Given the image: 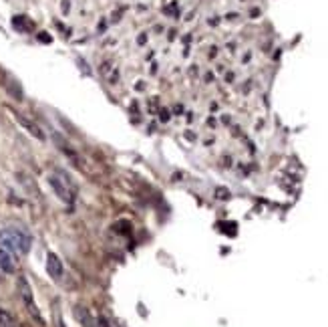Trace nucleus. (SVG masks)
<instances>
[{
	"instance_id": "obj_8",
	"label": "nucleus",
	"mask_w": 328,
	"mask_h": 327,
	"mask_svg": "<svg viewBox=\"0 0 328 327\" xmlns=\"http://www.w3.org/2000/svg\"><path fill=\"white\" fill-rule=\"evenodd\" d=\"M0 327H14V319L8 311H4L0 307Z\"/></svg>"
},
{
	"instance_id": "obj_7",
	"label": "nucleus",
	"mask_w": 328,
	"mask_h": 327,
	"mask_svg": "<svg viewBox=\"0 0 328 327\" xmlns=\"http://www.w3.org/2000/svg\"><path fill=\"white\" fill-rule=\"evenodd\" d=\"M75 317L79 319V323L83 327H97V319L91 315L89 309H85V307H75Z\"/></svg>"
},
{
	"instance_id": "obj_3",
	"label": "nucleus",
	"mask_w": 328,
	"mask_h": 327,
	"mask_svg": "<svg viewBox=\"0 0 328 327\" xmlns=\"http://www.w3.org/2000/svg\"><path fill=\"white\" fill-rule=\"evenodd\" d=\"M18 293H20V297H23V301H25V305H27L29 313H30L40 325H45V321H42V315H40V311H38V307H36V303H34L32 289H30V283L27 281V277H18Z\"/></svg>"
},
{
	"instance_id": "obj_6",
	"label": "nucleus",
	"mask_w": 328,
	"mask_h": 327,
	"mask_svg": "<svg viewBox=\"0 0 328 327\" xmlns=\"http://www.w3.org/2000/svg\"><path fill=\"white\" fill-rule=\"evenodd\" d=\"M0 269L6 275H12L16 271V263H14V254L8 253L6 249H0Z\"/></svg>"
},
{
	"instance_id": "obj_1",
	"label": "nucleus",
	"mask_w": 328,
	"mask_h": 327,
	"mask_svg": "<svg viewBox=\"0 0 328 327\" xmlns=\"http://www.w3.org/2000/svg\"><path fill=\"white\" fill-rule=\"evenodd\" d=\"M32 238L25 230L18 228H4L0 230V249H6L12 254H27L30 251Z\"/></svg>"
},
{
	"instance_id": "obj_5",
	"label": "nucleus",
	"mask_w": 328,
	"mask_h": 327,
	"mask_svg": "<svg viewBox=\"0 0 328 327\" xmlns=\"http://www.w3.org/2000/svg\"><path fill=\"white\" fill-rule=\"evenodd\" d=\"M47 273H49L53 279H60V277H62V263H60V258H59L55 253H49V254H47Z\"/></svg>"
},
{
	"instance_id": "obj_2",
	"label": "nucleus",
	"mask_w": 328,
	"mask_h": 327,
	"mask_svg": "<svg viewBox=\"0 0 328 327\" xmlns=\"http://www.w3.org/2000/svg\"><path fill=\"white\" fill-rule=\"evenodd\" d=\"M49 184H51V188L55 190V194L59 196L62 202H67V204H73V202H75V188H73V182H71V178H69L62 170H57V174L49 176Z\"/></svg>"
},
{
	"instance_id": "obj_4",
	"label": "nucleus",
	"mask_w": 328,
	"mask_h": 327,
	"mask_svg": "<svg viewBox=\"0 0 328 327\" xmlns=\"http://www.w3.org/2000/svg\"><path fill=\"white\" fill-rule=\"evenodd\" d=\"M12 115L16 117V121H18L20 125H23V127L27 129V132H29L30 136H34L36 140H45V134H42V129H40V127H38L34 121H30L29 117H25L23 113H16V111H12Z\"/></svg>"
}]
</instances>
